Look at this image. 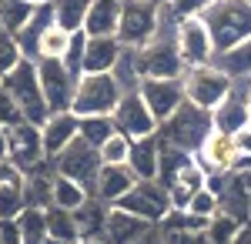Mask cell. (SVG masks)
<instances>
[{
    "mask_svg": "<svg viewBox=\"0 0 251 244\" xmlns=\"http://www.w3.org/2000/svg\"><path fill=\"white\" fill-rule=\"evenodd\" d=\"M198 20L211 37L214 57L251 40V0H214Z\"/></svg>",
    "mask_w": 251,
    "mask_h": 244,
    "instance_id": "6da1fadb",
    "label": "cell"
},
{
    "mask_svg": "<svg viewBox=\"0 0 251 244\" xmlns=\"http://www.w3.org/2000/svg\"><path fill=\"white\" fill-rule=\"evenodd\" d=\"M208 134H211V117H208V111H201V107H194L188 100H181V107L157 127V141H161L164 147L194 154V150L204 144Z\"/></svg>",
    "mask_w": 251,
    "mask_h": 244,
    "instance_id": "7a4b0ae2",
    "label": "cell"
},
{
    "mask_svg": "<svg viewBox=\"0 0 251 244\" xmlns=\"http://www.w3.org/2000/svg\"><path fill=\"white\" fill-rule=\"evenodd\" d=\"M0 87H3L7 97L17 104L20 117H24L27 124L40 127V124L50 117L47 104H44V94H40V84H37V67H34L30 60H20L7 77H0Z\"/></svg>",
    "mask_w": 251,
    "mask_h": 244,
    "instance_id": "3957f363",
    "label": "cell"
},
{
    "mask_svg": "<svg viewBox=\"0 0 251 244\" xmlns=\"http://www.w3.org/2000/svg\"><path fill=\"white\" fill-rule=\"evenodd\" d=\"M117 100H121V91L111 74H80L74 80V94H71L67 111L74 117H111Z\"/></svg>",
    "mask_w": 251,
    "mask_h": 244,
    "instance_id": "277c9868",
    "label": "cell"
},
{
    "mask_svg": "<svg viewBox=\"0 0 251 244\" xmlns=\"http://www.w3.org/2000/svg\"><path fill=\"white\" fill-rule=\"evenodd\" d=\"M157 7L154 0H121V10H117V44L121 47H144L148 40L154 37L157 30Z\"/></svg>",
    "mask_w": 251,
    "mask_h": 244,
    "instance_id": "5b68a950",
    "label": "cell"
},
{
    "mask_svg": "<svg viewBox=\"0 0 251 244\" xmlns=\"http://www.w3.org/2000/svg\"><path fill=\"white\" fill-rule=\"evenodd\" d=\"M181 91H184L188 104L201 107V111H211V107H218V100H225V94L231 91V80L214 64H204V67H188L184 71Z\"/></svg>",
    "mask_w": 251,
    "mask_h": 244,
    "instance_id": "8992f818",
    "label": "cell"
},
{
    "mask_svg": "<svg viewBox=\"0 0 251 244\" xmlns=\"http://www.w3.org/2000/svg\"><path fill=\"white\" fill-rule=\"evenodd\" d=\"M50 168H54V174H57V177L77 181L80 188L91 194L94 177H97V171H100V157H97V147L84 144V141L77 137V141H71V144H67V147L60 150L54 161H50Z\"/></svg>",
    "mask_w": 251,
    "mask_h": 244,
    "instance_id": "52a82bcc",
    "label": "cell"
},
{
    "mask_svg": "<svg viewBox=\"0 0 251 244\" xmlns=\"http://www.w3.org/2000/svg\"><path fill=\"white\" fill-rule=\"evenodd\" d=\"M114 207H121V211L134 214L141 221H148L151 227H157L164 221V214L171 211V197H168V191L161 188L157 181H137Z\"/></svg>",
    "mask_w": 251,
    "mask_h": 244,
    "instance_id": "ba28073f",
    "label": "cell"
},
{
    "mask_svg": "<svg viewBox=\"0 0 251 244\" xmlns=\"http://www.w3.org/2000/svg\"><path fill=\"white\" fill-rule=\"evenodd\" d=\"M111 124L121 137L127 141H144V137H154L157 134V121L151 117V111L144 107V100L137 97V91L131 94H121L117 107L111 111Z\"/></svg>",
    "mask_w": 251,
    "mask_h": 244,
    "instance_id": "9c48e42d",
    "label": "cell"
},
{
    "mask_svg": "<svg viewBox=\"0 0 251 244\" xmlns=\"http://www.w3.org/2000/svg\"><path fill=\"white\" fill-rule=\"evenodd\" d=\"M7 161L20 171V174H30V171H37L47 157H44V150H40V131L34 124H27V121H20L14 127H7Z\"/></svg>",
    "mask_w": 251,
    "mask_h": 244,
    "instance_id": "30bf717a",
    "label": "cell"
},
{
    "mask_svg": "<svg viewBox=\"0 0 251 244\" xmlns=\"http://www.w3.org/2000/svg\"><path fill=\"white\" fill-rule=\"evenodd\" d=\"M137 97L144 100V107L151 111V117L157 121V127L171 117L181 100H184V91H181V80H161V77H141L137 84Z\"/></svg>",
    "mask_w": 251,
    "mask_h": 244,
    "instance_id": "8fae6325",
    "label": "cell"
},
{
    "mask_svg": "<svg viewBox=\"0 0 251 244\" xmlns=\"http://www.w3.org/2000/svg\"><path fill=\"white\" fill-rule=\"evenodd\" d=\"M174 47H177V57L188 67H204L214 60V47L211 37L204 30L201 20H177V30H174Z\"/></svg>",
    "mask_w": 251,
    "mask_h": 244,
    "instance_id": "7c38bea8",
    "label": "cell"
},
{
    "mask_svg": "<svg viewBox=\"0 0 251 244\" xmlns=\"http://www.w3.org/2000/svg\"><path fill=\"white\" fill-rule=\"evenodd\" d=\"M37 84L40 94H44V104L50 114H60L71 107V94H74V77L64 71L60 60H37Z\"/></svg>",
    "mask_w": 251,
    "mask_h": 244,
    "instance_id": "4fadbf2b",
    "label": "cell"
},
{
    "mask_svg": "<svg viewBox=\"0 0 251 244\" xmlns=\"http://www.w3.org/2000/svg\"><path fill=\"white\" fill-rule=\"evenodd\" d=\"M208 117H211V131L228 134V137L234 131H241L245 124H251L248 104H245V87L241 84H231V91L225 94V100H218V107H211Z\"/></svg>",
    "mask_w": 251,
    "mask_h": 244,
    "instance_id": "5bb4252c",
    "label": "cell"
},
{
    "mask_svg": "<svg viewBox=\"0 0 251 244\" xmlns=\"http://www.w3.org/2000/svg\"><path fill=\"white\" fill-rule=\"evenodd\" d=\"M134 184H137V177L124 164H100V171L94 177V188H91V197L107 207H114Z\"/></svg>",
    "mask_w": 251,
    "mask_h": 244,
    "instance_id": "9a60e30c",
    "label": "cell"
},
{
    "mask_svg": "<svg viewBox=\"0 0 251 244\" xmlns=\"http://www.w3.org/2000/svg\"><path fill=\"white\" fill-rule=\"evenodd\" d=\"M37 131H40V150H44V157L54 161L71 141H77V117H74L71 111L50 114Z\"/></svg>",
    "mask_w": 251,
    "mask_h": 244,
    "instance_id": "2e32d148",
    "label": "cell"
},
{
    "mask_svg": "<svg viewBox=\"0 0 251 244\" xmlns=\"http://www.w3.org/2000/svg\"><path fill=\"white\" fill-rule=\"evenodd\" d=\"M194 157V164L204 171V174H225V171H231L234 164V144H231V137L228 134H218L211 131L208 137H204V144L191 154Z\"/></svg>",
    "mask_w": 251,
    "mask_h": 244,
    "instance_id": "e0dca14e",
    "label": "cell"
},
{
    "mask_svg": "<svg viewBox=\"0 0 251 244\" xmlns=\"http://www.w3.org/2000/svg\"><path fill=\"white\" fill-rule=\"evenodd\" d=\"M148 231H151V224L134 218V214H127L121 207L107 211V221H104V241L107 244H137Z\"/></svg>",
    "mask_w": 251,
    "mask_h": 244,
    "instance_id": "ac0fdd59",
    "label": "cell"
},
{
    "mask_svg": "<svg viewBox=\"0 0 251 244\" xmlns=\"http://www.w3.org/2000/svg\"><path fill=\"white\" fill-rule=\"evenodd\" d=\"M218 214H228L231 221H238L241 227H248L251 201H248V191H245V181H241L238 174H228V177H225V188L218 191Z\"/></svg>",
    "mask_w": 251,
    "mask_h": 244,
    "instance_id": "d6986e66",
    "label": "cell"
},
{
    "mask_svg": "<svg viewBox=\"0 0 251 244\" xmlns=\"http://www.w3.org/2000/svg\"><path fill=\"white\" fill-rule=\"evenodd\" d=\"M157 161H161V144H157V134H154V137H144V141H131L124 168L137 181H157Z\"/></svg>",
    "mask_w": 251,
    "mask_h": 244,
    "instance_id": "ffe728a7",
    "label": "cell"
},
{
    "mask_svg": "<svg viewBox=\"0 0 251 244\" xmlns=\"http://www.w3.org/2000/svg\"><path fill=\"white\" fill-rule=\"evenodd\" d=\"M121 57L117 37H87L84 44V67L80 74H111Z\"/></svg>",
    "mask_w": 251,
    "mask_h": 244,
    "instance_id": "44dd1931",
    "label": "cell"
},
{
    "mask_svg": "<svg viewBox=\"0 0 251 244\" xmlns=\"http://www.w3.org/2000/svg\"><path fill=\"white\" fill-rule=\"evenodd\" d=\"M204 177H208V174L194 164V157H188V161L177 168V174L168 181V188H164V191H168V197H171V207H184V204H188L194 194L204 188Z\"/></svg>",
    "mask_w": 251,
    "mask_h": 244,
    "instance_id": "7402d4cb",
    "label": "cell"
},
{
    "mask_svg": "<svg viewBox=\"0 0 251 244\" xmlns=\"http://www.w3.org/2000/svg\"><path fill=\"white\" fill-rule=\"evenodd\" d=\"M117 10H121V0H91L80 34L84 37H114L117 34Z\"/></svg>",
    "mask_w": 251,
    "mask_h": 244,
    "instance_id": "603a6c76",
    "label": "cell"
},
{
    "mask_svg": "<svg viewBox=\"0 0 251 244\" xmlns=\"http://www.w3.org/2000/svg\"><path fill=\"white\" fill-rule=\"evenodd\" d=\"M211 64L228 77L231 84H248L251 80V40L238 44V47L225 50V54H218Z\"/></svg>",
    "mask_w": 251,
    "mask_h": 244,
    "instance_id": "cb8c5ba5",
    "label": "cell"
},
{
    "mask_svg": "<svg viewBox=\"0 0 251 244\" xmlns=\"http://www.w3.org/2000/svg\"><path fill=\"white\" fill-rule=\"evenodd\" d=\"M107 211L111 207L87 197L84 204L74 211V227H77V241L80 238H104V221H107Z\"/></svg>",
    "mask_w": 251,
    "mask_h": 244,
    "instance_id": "d4e9b609",
    "label": "cell"
},
{
    "mask_svg": "<svg viewBox=\"0 0 251 244\" xmlns=\"http://www.w3.org/2000/svg\"><path fill=\"white\" fill-rule=\"evenodd\" d=\"M50 7H54V27H60L64 34H77L84 27L91 0H50Z\"/></svg>",
    "mask_w": 251,
    "mask_h": 244,
    "instance_id": "484cf974",
    "label": "cell"
},
{
    "mask_svg": "<svg viewBox=\"0 0 251 244\" xmlns=\"http://www.w3.org/2000/svg\"><path fill=\"white\" fill-rule=\"evenodd\" d=\"M91 194L80 188L77 181H67V177H57L54 174V181H50V207H60V211H77L84 201H87Z\"/></svg>",
    "mask_w": 251,
    "mask_h": 244,
    "instance_id": "4316f807",
    "label": "cell"
},
{
    "mask_svg": "<svg viewBox=\"0 0 251 244\" xmlns=\"http://www.w3.org/2000/svg\"><path fill=\"white\" fill-rule=\"evenodd\" d=\"M14 227H17L20 244H44V238H47V221H44L40 207H24L17 214V221H14Z\"/></svg>",
    "mask_w": 251,
    "mask_h": 244,
    "instance_id": "83f0119b",
    "label": "cell"
},
{
    "mask_svg": "<svg viewBox=\"0 0 251 244\" xmlns=\"http://www.w3.org/2000/svg\"><path fill=\"white\" fill-rule=\"evenodd\" d=\"M111 77H114V84H117L121 94L137 91V84H141V71H137V54L131 50V47H121V57H117Z\"/></svg>",
    "mask_w": 251,
    "mask_h": 244,
    "instance_id": "f1b7e54d",
    "label": "cell"
},
{
    "mask_svg": "<svg viewBox=\"0 0 251 244\" xmlns=\"http://www.w3.org/2000/svg\"><path fill=\"white\" fill-rule=\"evenodd\" d=\"M44 221H47V238H57L64 244H77V227H74V214L71 211L44 207Z\"/></svg>",
    "mask_w": 251,
    "mask_h": 244,
    "instance_id": "f546056e",
    "label": "cell"
},
{
    "mask_svg": "<svg viewBox=\"0 0 251 244\" xmlns=\"http://www.w3.org/2000/svg\"><path fill=\"white\" fill-rule=\"evenodd\" d=\"M114 131V124H111V117H77V137L84 144H91V147H100Z\"/></svg>",
    "mask_w": 251,
    "mask_h": 244,
    "instance_id": "4dcf8cb0",
    "label": "cell"
},
{
    "mask_svg": "<svg viewBox=\"0 0 251 244\" xmlns=\"http://www.w3.org/2000/svg\"><path fill=\"white\" fill-rule=\"evenodd\" d=\"M27 207L24 201V177L0 184V221H17V214Z\"/></svg>",
    "mask_w": 251,
    "mask_h": 244,
    "instance_id": "1f68e13d",
    "label": "cell"
},
{
    "mask_svg": "<svg viewBox=\"0 0 251 244\" xmlns=\"http://www.w3.org/2000/svg\"><path fill=\"white\" fill-rule=\"evenodd\" d=\"M30 14H34V7H27L24 0H3L0 3V30L14 37L17 30H24V24L30 20Z\"/></svg>",
    "mask_w": 251,
    "mask_h": 244,
    "instance_id": "d6a6232c",
    "label": "cell"
},
{
    "mask_svg": "<svg viewBox=\"0 0 251 244\" xmlns=\"http://www.w3.org/2000/svg\"><path fill=\"white\" fill-rule=\"evenodd\" d=\"M238 231H241L238 221H231L228 214H214L211 221H208V227H204V241L208 244H231L238 238Z\"/></svg>",
    "mask_w": 251,
    "mask_h": 244,
    "instance_id": "836d02e7",
    "label": "cell"
},
{
    "mask_svg": "<svg viewBox=\"0 0 251 244\" xmlns=\"http://www.w3.org/2000/svg\"><path fill=\"white\" fill-rule=\"evenodd\" d=\"M67 37L60 27H47L37 40V60H60L64 57V47H67Z\"/></svg>",
    "mask_w": 251,
    "mask_h": 244,
    "instance_id": "e575fe53",
    "label": "cell"
},
{
    "mask_svg": "<svg viewBox=\"0 0 251 244\" xmlns=\"http://www.w3.org/2000/svg\"><path fill=\"white\" fill-rule=\"evenodd\" d=\"M84 44H87V37L84 34H71L67 37V47H64V57H60V64H64V71L77 80L80 77V67H84Z\"/></svg>",
    "mask_w": 251,
    "mask_h": 244,
    "instance_id": "d590c367",
    "label": "cell"
},
{
    "mask_svg": "<svg viewBox=\"0 0 251 244\" xmlns=\"http://www.w3.org/2000/svg\"><path fill=\"white\" fill-rule=\"evenodd\" d=\"M127 150H131V141L121 137V134H111V137L97 147V157H100V164H124V161H127Z\"/></svg>",
    "mask_w": 251,
    "mask_h": 244,
    "instance_id": "8d00e7d4",
    "label": "cell"
},
{
    "mask_svg": "<svg viewBox=\"0 0 251 244\" xmlns=\"http://www.w3.org/2000/svg\"><path fill=\"white\" fill-rule=\"evenodd\" d=\"M211 3L214 0H168L164 7H168V14H171L174 20H198Z\"/></svg>",
    "mask_w": 251,
    "mask_h": 244,
    "instance_id": "74e56055",
    "label": "cell"
},
{
    "mask_svg": "<svg viewBox=\"0 0 251 244\" xmlns=\"http://www.w3.org/2000/svg\"><path fill=\"white\" fill-rule=\"evenodd\" d=\"M181 211H188V214H194V218H201V221H211L214 214H218V197H214L211 191H198L188 204L181 207Z\"/></svg>",
    "mask_w": 251,
    "mask_h": 244,
    "instance_id": "f35d334b",
    "label": "cell"
},
{
    "mask_svg": "<svg viewBox=\"0 0 251 244\" xmlns=\"http://www.w3.org/2000/svg\"><path fill=\"white\" fill-rule=\"evenodd\" d=\"M20 60H24V57H20L17 40L10 37V34H3V30H0V77H7L20 64Z\"/></svg>",
    "mask_w": 251,
    "mask_h": 244,
    "instance_id": "ab89813d",
    "label": "cell"
},
{
    "mask_svg": "<svg viewBox=\"0 0 251 244\" xmlns=\"http://www.w3.org/2000/svg\"><path fill=\"white\" fill-rule=\"evenodd\" d=\"M24 117H20V111H17V104L7 97V91L0 87V127H14V124H20Z\"/></svg>",
    "mask_w": 251,
    "mask_h": 244,
    "instance_id": "60d3db41",
    "label": "cell"
},
{
    "mask_svg": "<svg viewBox=\"0 0 251 244\" xmlns=\"http://www.w3.org/2000/svg\"><path fill=\"white\" fill-rule=\"evenodd\" d=\"M231 144H234V154L238 157H251V124H245L241 131L231 134Z\"/></svg>",
    "mask_w": 251,
    "mask_h": 244,
    "instance_id": "b9f144b4",
    "label": "cell"
},
{
    "mask_svg": "<svg viewBox=\"0 0 251 244\" xmlns=\"http://www.w3.org/2000/svg\"><path fill=\"white\" fill-rule=\"evenodd\" d=\"M161 231V227H157ZM161 238L164 244H208L204 241V234H177V231H161Z\"/></svg>",
    "mask_w": 251,
    "mask_h": 244,
    "instance_id": "7bdbcfd3",
    "label": "cell"
},
{
    "mask_svg": "<svg viewBox=\"0 0 251 244\" xmlns=\"http://www.w3.org/2000/svg\"><path fill=\"white\" fill-rule=\"evenodd\" d=\"M137 244H164V238H161V231H157V227H151V231H148Z\"/></svg>",
    "mask_w": 251,
    "mask_h": 244,
    "instance_id": "ee69618b",
    "label": "cell"
},
{
    "mask_svg": "<svg viewBox=\"0 0 251 244\" xmlns=\"http://www.w3.org/2000/svg\"><path fill=\"white\" fill-rule=\"evenodd\" d=\"M7 161V127H0V164Z\"/></svg>",
    "mask_w": 251,
    "mask_h": 244,
    "instance_id": "f6af8a7d",
    "label": "cell"
},
{
    "mask_svg": "<svg viewBox=\"0 0 251 244\" xmlns=\"http://www.w3.org/2000/svg\"><path fill=\"white\" fill-rule=\"evenodd\" d=\"M231 244H251V227H241V231H238V238H234Z\"/></svg>",
    "mask_w": 251,
    "mask_h": 244,
    "instance_id": "bcb514c9",
    "label": "cell"
},
{
    "mask_svg": "<svg viewBox=\"0 0 251 244\" xmlns=\"http://www.w3.org/2000/svg\"><path fill=\"white\" fill-rule=\"evenodd\" d=\"M241 87H245V104H248V117H251V80H248V84H241Z\"/></svg>",
    "mask_w": 251,
    "mask_h": 244,
    "instance_id": "7dc6e473",
    "label": "cell"
},
{
    "mask_svg": "<svg viewBox=\"0 0 251 244\" xmlns=\"http://www.w3.org/2000/svg\"><path fill=\"white\" fill-rule=\"evenodd\" d=\"M77 244H107V241H104V238H80Z\"/></svg>",
    "mask_w": 251,
    "mask_h": 244,
    "instance_id": "c3c4849f",
    "label": "cell"
},
{
    "mask_svg": "<svg viewBox=\"0 0 251 244\" xmlns=\"http://www.w3.org/2000/svg\"><path fill=\"white\" fill-rule=\"evenodd\" d=\"M27 7H44V3H50V0H24Z\"/></svg>",
    "mask_w": 251,
    "mask_h": 244,
    "instance_id": "681fc988",
    "label": "cell"
},
{
    "mask_svg": "<svg viewBox=\"0 0 251 244\" xmlns=\"http://www.w3.org/2000/svg\"><path fill=\"white\" fill-rule=\"evenodd\" d=\"M44 244H64V241H57V238H44Z\"/></svg>",
    "mask_w": 251,
    "mask_h": 244,
    "instance_id": "f907efd6",
    "label": "cell"
},
{
    "mask_svg": "<svg viewBox=\"0 0 251 244\" xmlns=\"http://www.w3.org/2000/svg\"><path fill=\"white\" fill-rule=\"evenodd\" d=\"M154 3H157V7H164V3H168V0H154Z\"/></svg>",
    "mask_w": 251,
    "mask_h": 244,
    "instance_id": "816d5d0a",
    "label": "cell"
},
{
    "mask_svg": "<svg viewBox=\"0 0 251 244\" xmlns=\"http://www.w3.org/2000/svg\"><path fill=\"white\" fill-rule=\"evenodd\" d=\"M0 3H3V0H0Z\"/></svg>",
    "mask_w": 251,
    "mask_h": 244,
    "instance_id": "f5cc1de1",
    "label": "cell"
}]
</instances>
